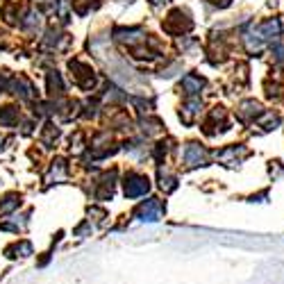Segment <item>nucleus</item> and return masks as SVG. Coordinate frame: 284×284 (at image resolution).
Masks as SVG:
<instances>
[{"label":"nucleus","instance_id":"1","mask_svg":"<svg viewBox=\"0 0 284 284\" xmlns=\"http://www.w3.org/2000/svg\"><path fill=\"white\" fill-rule=\"evenodd\" d=\"M148 177L146 175H139V173H130L128 177H125V196L130 198H136V196H144L146 191H148Z\"/></svg>","mask_w":284,"mask_h":284},{"label":"nucleus","instance_id":"2","mask_svg":"<svg viewBox=\"0 0 284 284\" xmlns=\"http://www.w3.org/2000/svg\"><path fill=\"white\" fill-rule=\"evenodd\" d=\"M71 71L75 73V82L80 87H91L93 84V71L82 62H71Z\"/></svg>","mask_w":284,"mask_h":284},{"label":"nucleus","instance_id":"3","mask_svg":"<svg viewBox=\"0 0 284 284\" xmlns=\"http://www.w3.org/2000/svg\"><path fill=\"white\" fill-rule=\"evenodd\" d=\"M184 159H187V164H191V166L202 164V161H205V150H202L198 144H189V148H187V155H184Z\"/></svg>","mask_w":284,"mask_h":284},{"label":"nucleus","instance_id":"4","mask_svg":"<svg viewBox=\"0 0 284 284\" xmlns=\"http://www.w3.org/2000/svg\"><path fill=\"white\" fill-rule=\"evenodd\" d=\"M159 212H161V207H159V202H157V200H148L144 207L139 209L141 216H148L146 220H157V218H159Z\"/></svg>","mask_w":284,"mask_h":284},{"label":"nucleus","instance_id":"5","mask_svg":"<svg viewBox=\"0 0 284 284\" xmlns=\"http://www.w3.org/2000/svg\"><path fill=\"white\" fill-rule=\"evenodd\" d=\"M16 118H18V112L14 107L0 109V123H3V125H14V123H16Z\"/></svg>","mask_w":284,"mask_h":284},{"label":"nucleus","instance_id":"6","mask_svg":"<svg viewBox=\"0 0 284 284\" xmlns=\"http://www.w3.org/2000/svg\"><path fill=\"white\" fill-rule=\"evenodd\" d=\"M48 87H50V93H57V96H59V93L64 91V87H62V77H59V73H50V75H48Z\"/></svg>","mask_w":284,"mask_h":284},{"label":"nucleus","instance_id":"7","mask_svg":"<svg viewBox=\"0 0 284 284\" xmlns=\"http://www.w3.org/2000/svg\"><path fill=\"white\" fill-rule=\"evenodd\" d=\"M184 87H187V91H189V93H196V91H200L202 80H200V77L189 75V77H184Z\"/></svg>","mask_w":284,"mask_h":284},{"label":"nucleus","instance_id":"8","mask_svg":"<svg viewBox=\"0 0 284 284\" xmlns=\"http://www.w3.org/2000/svg\"><path fill=\"white\" fill-rule=\"evenodd\" d=\"M261 34L264 36H271V34H280V23L277 21H268V23H264L261 25Z\"/></svg>","mask_w":284,"mask_h":284}]
</instances>
